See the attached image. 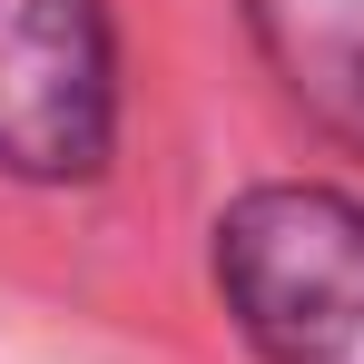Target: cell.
I'll return each instance as SVG.
<instances>
[{"instance_id": "1", "label": "cell", "mask_w": 364, "mask_h": 364, "mask_svg": "<svg viewBox=\"0 0 364 364\" xmlns=\"http://www.w3.org/2000/svg\"><path fill=\"white\" fill-rule=\"evenodd\" d=\"M217 286L266 364H364V207L256 187L217 227Z\"/></svg>"}, {"instance_id": "2", "label": "cell", "mask_w": 364, "mask_h": 364, "mask_svg": "<svg viewBox=\"0 0 364 364\" xmlns=\"http://www.w3.org/2000/svg\"><path fill=\"white\" fill-rule=\"evenodd\" d=\"M119 128V60L99 0H0V168L89 178Z\"/></svg>"}, {"instance_id": "3", "label": "cell", "mask_w": 364, "mask_h": 364, "mask_svg": "<svg viewBox=\"0 0 364 364\" xmlns=\"http://www.w3.org/2000/svg\"><path fill=\"white\" fill-rule=\"evenodd\" d=\"M246 20L296 109L364 158V0H246Z\"/></svg>"}]
</instances>
